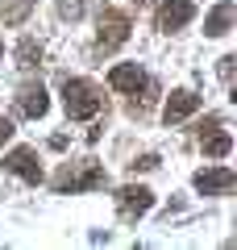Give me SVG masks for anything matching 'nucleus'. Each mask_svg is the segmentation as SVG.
I'll return each instance as SVG.
<instances>
[{"label":"nucleus","mask_w":237,"mask_h":250,"mask_svg":"<svg viewBox=\"0 0 237 250\" xmlns=\"http://www.w3.org/2000/svg\"><path fill=\"white\" fill-rule=\"evenodd\" d=\"M108 175L96 159H79V163H62V171L54 175V192H96L104 188Z\"/></svg>","instance_id":"obj_1"},{"label":"nucleus","mask_w":237,"mask_h":250,"mask_svg":"<svg viewBox=\"0 0 237 250\" xmlns=\"http://www.w3.org/2000/svg\"><path fill=\"white\" fill-rule=\"evenodd\" d=\"M62 108H67L71 121H88L104 108V92L92 80H67L62 83Z\"/></svg>","instance_id":"obj_2"},{"label":"nucleus","mask_w":237,"mask_h":250,"mask_svg":"<svg viewBox=\"0 0 237 250\" xmlns=\"http://www.w3.org/2000/svg\"><path fill=\"white\" fill-rule=\"evenodd\" d=\"M129 17H125L121 9H113V4H104V9L96 13V54H113L117 46L129 42Z\"/></svg>","instance_id":"obj_3"},{"label":"nucleus","mask_w":237,"mask_h":250,"mask_svg":"<svg viewBox=\"0 0 237 250\" xmlns=\"http://www.w3.org/2000/svg\"><path fill=\"white\" fill-rule=\"evenodd\" d=\"M150 208H154V192L141 184H129L117 192V213L125 217V221H138V217H146Z\"/></svg>","instance_id":"obj_4"},{"label":"nucleus","mask_w":237,"mask_h":250,"mask_svg":"<svg viewBox=\"0 0 237 250\" xmlns=\"http://www.w3.org/2000/svg\"><path fill=\"white\" fill-rule=\"evenodd\" d=\"M192 17H196V4H187V0H167V4H158V13H154V29L158 34H175V29H183Z\"/></svg>","instance_id":"obj_5"},{"label":"nucleus","mask_w":237,"mask_h":250,"mask_svg":"<svg viewBox=\"0 0 237 250\" xmlns=\"http://www.w3.org/2000/svg\"><path fill=\"white\" fill-rule=\"evenodd\" d=\"M4 171H13V175H21L25 184H42V163H38V150H29V146H17V150L4 154Z\"/></svg>","instance_id":"obj_6"},{"label":"nucleus","mask_w":237,"mask_h":250,"mask_svg":"<svg viewBox=\"0 0 237 250\" xmlns=\"http://www.w3.org/2000/svg\"><path fill=\"white\" fill-rule=\"evenodd\" d=\"M192 184H196V192H200V196H220V192H233L237 171H233V167H208V171H200Z\"/></svg>","instance_id":"obj_7"},{"label":"nucleus","mask_w":237,"mask_h":250,"mask_svg":"<svg viewBox=\"0 0 237 250\" xmlns=\"http://www.w3.org/2000/svg\"><path fill=\"white\" fill-rule=\"evenodd\" d=\"M196 108H200V96H196L192 88H179V92H171V100L162 104V121H167V125H179L183 117H192Z\"/></svg>","instance_id":"obj_8"},{"label":"nucleus","mask_w":237,"mask_h":250,"mask_svg":"<svg viewBox=\"0 0 237 250\" xmlns=\"http://www.w3.org/2000/svg\"><path fill=\"white\" fill-rule=\"evenodd\" d=\"M46 108H50V96H46L42 83H25V88L17 92V113L21 117L38 121V117H46Z\"/></svg>","instance_id":"obj_9"},{"label":"nucleus","mask_w":237,"mask_h":250,"mask_svg":"<svg viewBox=\"0 0 237 250\" xmlns=\"http://www.w3.org/2000/svg\"><path fill=\"white\" fill-rule=\"evenodd\" d=\"M146 80H150V75L141 71L138 62H121V67L108 71V83H113L117 92H129V96H133V92H141V83H146Z\"/></svg>","instance_id":"obj_10"},{"label":"nucleus","mask_w":237,"mask_h":250,"mask_svg":"<svg viewBox=\"0 0 237 250\" xmlns=\"http://www.w3.org/2000/svg\"><path fill=\"white\" fill-rule=\"evenodd\" d=\"M233 21H237V4H233V0H220L217 9L204 17V34H208V38H220V34L233 29Z\"/></svg>","instance_id":"obj_11"},{"label":"nucleus","mask_w":237,"mask_h":250,"mask_svg":"<svg viewBox=\"0 0 237 250\" xmlns=\"http://www.w3.org/2000/svg\"><path fill=\"white\" fill-rule=\"evenodd\" d=\"M200 142H204V154L208 159H225L229 150H233V134H225V129H208V134H200Z\"/></svg>","instance_id":"obj_12"},{"label":"nucleus","mask_w":237,"mask_h":250,"mask_svg":"<svg viewBox=\"0 0 237 250\" xmlns=\"http://www.w3.org/2000/svg\"><path fill=\"white\" fill-rule=\"evenodd\" d=\"M34 4L38 0H0V21H4V25H21V21L34 13Z\"/></svg>","instance_id":"obj_13"},{"label":"nucleus","mask_w":237,"mask_h":250,"mask_svg":"<svg viewBox=\"0 0 237 250\" xmlns=\"http://www.w3.org/2000/svg\"><path fill=\"white\" fill-rule=\"evenodd\" d=\"M13 59H17L21 71H34L38 62H42V42H34V38H21V42H17V54H13Z\"/></svg>","instance_id":"obj_14"},{"label":"nucleus","mask_w":237,"mask_h":250,"mask_svg":"<svg viewBox=\"0 0 237 250\" xmlns=\"http://www.w3.org/2000/svg\"><path fill=\"white\" fill-rule=\"evenodd\" d=\"M154 92H158V88H154V80H146V83H141V96L133 92V100H129V113H133V117H141L150 104H154Z\"/></svg>","instance_id":"obj_15"},{"label":"nucleus","mask_w":237,"mask_h":250,"mask_svg":"<svg viewBox=\"0 0 237 250\" xmlns=\"http://www.w3.org/2000/svg\"><path fill=\"white\" fill-rule=\"evenodd\" d=\"M83 13H88V0H59V17L71 21V25H75Z\"/></svg>","instance_id":"obj_16"},{"label":"nucleus","mask_w":237,"mask_h":250,"mask_svg":"<svg viewBox=\"0 0 237 250\" xmlns=\"http://www.w3.org/2000/svg\"><path fill=\"white\" fill-rule=\"evenodd\" d=\"M233 71H237V59H233V54H225V59L217 62V75L229 83V88H233Z\"/></svg>","instance_id":"obj_17"},{"label":"nucleus","mask_w":237,"mask_h":250,"mask_svg":"<svg viewBox=\"0 0 237 250\" xmlns=\"http://www.w3.org/2000/svg\"><path fill=\"white\" fill-rule=\"evenodd\" d=\"M154 167H158V154H141V159H133V163H129L133 175H138V171H154Z\"/></svg>","instance_id":"obj_18"},{"label":"nucleus","mask_w":237,"mask_h":250,"mask_svg":"<svg viewBox=\"0 0 237 250\" xmlns=\"http://www.w3.org/2000/svg\"><path fill=\"white\" fill-rule=\"evenodd\" d=\"M13 134H17V129H13V121H9V117H0V146L9 142V138H13Z\"/></svg>","instance_id":"obj_19"},{"label":"nucleus","mask_w":237,"mask_h":250,"mask_svg":"<svg viewBox=\"0 0 237 250\" xmlns=\"http://www.w3.org/2000/svg\"><path fill=\"white\" fill-rule=\"evenodd\" d=\"M217 125H220V117H217V113L204 117V121H200V134H208V129H217Z\"/></svg>","instance_id":"obj_20"},{"label":"nucleus","mask_w":237,"mask_h":250,"mask_svg":"<svg viewBox=\"0 0 237 250\" xmlns=\"http://www.w3.org/2000/svg\"><path fill=\"white\" fill-rule=\"evenodd\" d=\"M133 4H150V0H133Z\"/></svg>","instance_id":"obj_21"},{"label":"nucleus","mask_w":237,"mask_h":250,"mask_svg":"<svg viewBox=\"0 0 237 250\" xmlns=\"http://www.w3.org/2000/svg\"><path fill=\"white\" fill-rule=\"evenodd\" d=\"M0 59H4V46H0Z\"/></svg>","instance_id":"obj_22"}]
</instances>
